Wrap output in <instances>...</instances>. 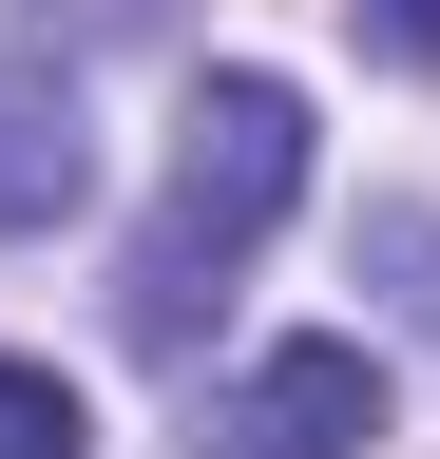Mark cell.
Instances as JSON below:
<instances>
[{"label": "cell", "instance_id": "obj_1", "mask_svg": "<svg viewBox=\"0 0 440 459\" xmlns=\"http://www.w3.org/2000/svg\"><path fill=\"white\" fill-rule=\"evenodd\" d=\"M288 211H306V96L230 57V77L192 96V134H173V192H153L134 268H116V325L153 344V364H173V344L211 325V287H230V268H249Z\"/></svg>", "mask_w": 440, "mask_h": 459}, {"label": "cell", "instance_id": "obj_2", "mask_svg": "<svg viewBox=\"0 0 440 459\" xmlns=\"http://www.w3.org/2000/svg\"><path fill=\"white\" fill-rule=\"evenodd\" d=\"M383 440V344L364 325H288L211 383V440L192 459H364Z\"/></svg>", "mask_w": 440, "mask_h": 459}, {"label": "cell", "instance_id": "obj_3", "mask_svg": "<svg viewBox=\"0 0 440 459\" xmlns=\"http://www.w3.org/2000/svg\"><path fill=\"white\" fill-rule=\"evenodd\" d=\"M96 192V134H77V77H0V230H58Z\"/></svg>", "mask_w": 440, "mask_h": 459}, {"label": "cell", "instance_id": "obj_4", "mask_svg": "<svg viewBox=\"0 0 440 459\" xmlns=\"http://www.w3.org/2000/svg\"><path fill=\"white\" fill-rule=\"evenodd\" d=\"M364 287H383V307L440 344V211H364Z\"/></svg>", "mask_w": 440, "mask_h": 459}, {"label": "cell", "instance_id": "obj_5", "mask_svg": "<svg viewBox=\"0 0 440 459\" xmlns=\"http://www.w3.org/2000/svg\"><path fill=\"white\" fill-rule=\"evenodd\" d=\"M0 459H96V421H77L58 364H0Z\"/></svg>", "mask_w": 440, "mask_h": 459}, {"label": "cell", "instance_id": "obj_6", "mask_svg": "<svg viewBox=\"0 0 440 459\" xmlns=\"http://www.w3.org/2000/svg\"><path fill=\"white\" fill-rule=\"evenodd\" d=\"M364 39L402 57V77H440V0H364Z\"/></svg>", "mask_w": 440, "mask_h": 459}]
</instances>
